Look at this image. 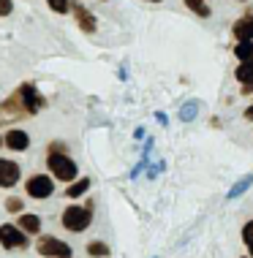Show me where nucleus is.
Masks as SVG:
<instances>
[{"label":"nucleus","mask_w":253,"mask_h":258,"mask_svg":"<svg viewBox=\"0 0 253 258\" xmlns=\"http://www.w3.org/2000/svg\"><path fill=\"white\" fill-rule=\"evenodd\" d=\"M46 166H49V171H52V177H58L60 182H68V185H71L74 179H79V177H76V174H79V169H76V163L66 155V152L49 150Z\"/></svg>","instance_id":"obj_1"},{"label":"nucleus","mask_w":253,"mask_h":258,"mask_svg":"<svg viewBox=\"0 0 253 258\" xmlns=\"http://www.w3.org/2000/svg\"><path fill=\"white\" fill-rule=\"evenodd\" d=\"M93 223V201H87L84 207H66V212H63V226L68 228V231H74V234H79L84 231V228Z\"/></svg>","instance_id":"obj_2"},{"label":"nucleus","mask_w":253,"mask_h":258,"mask_svg":"<svg viewBox=\"0 0 253 258\" xmlns=\"http://www.w3.org/2000/svg\"><path fill=\"white\" fill-rule=\"evenodd\" d=\"M0 245L6 250H25L27 247V234L22 228H17L14 223H6V226H0Z\"/></svg>","instance_id":"obj_3"},{"label":"nucleus","mask_w":253,"mask_h":258,"mask_svg":"<svg viewBox=\"0 0 253 258\" xmlns=\"http://www.w3.org/2000/svg\"><path fill=\"white\" fill-rule=\"evenodd\" d=\"M38 253L46 258H71V247L66 242H60L58 236H41L38 239Z\"/></svg>","instance_id":"obj_4"},{"label":"nucleus","mask_w":253,"mask_h":258,"mask_svg":"<svg viewBox=\"0 0 253 258\" xmlns=\"http://www.w3.org/2000/svg\"><path fill=\"white\" fill-rule=\"evenodd\" d=\"M27 196L30 199H49L55 193V182H52V177H46V174H36V177H30L27 179Z\"/></svg>","instance_id":"obj_5"},{"label":"nucleus","mask_w":253,"mask_h":258,"mask_svg":"<svg viewBox=\"0 0 253 258\" xmlns=\"http://www.w3.org/2000/svg\"><path fill=\"white\" fill-rule=\"evenodd\" d=\"M17 93H19V98H22V103H25L27 114H36V111H41V109L46 106V101L41 98V93H38V90L30 85V82H25V85L19 87Z\"/></svg>","instance_id":"obj_6"},{"label":"nucleus","mask_w":253,"mask_h":258,"mask_svg":"<svg viewBox=\"0 0 253 258\" xmlns=\"http://www.w3.org/2000/svg\"><path fill=\"white\" fill-rule=\"evenodd\" d=\"M71 11H74V19H76V25L82 27L84 33H95V17H93V11H87V6H82L79 0H71Z\"/></svg>","instance_id":"obj_7"},{"label":"nucleus","mask_w":253,"mask_h":258,"mask_svg":"<svg viewBox=\"0 0 253 258\" xmlns=\"http://www.w3.org/2000/svg\"><path fill=\"white\" fill-rule=\"evenodd\" d=\"M234 79L240 82V87H242L240 93L242 95H253V57L240 62V66L234 68Z\"/></svg>","instance_id":"obj_8"},{"label":"nucleus","mask_w":253,"mask_h":258,"mask_svg":"<svg viewBox=\"0 0 253 258\" xmlns=\"http://www.w3.org/2000/svg\"><path fill=\"white\" fill-rule=\"evenodd\" d=\"M231 36L237 41H253V14H242L234 25H231Z\"/></svg>","instance_id":"obj_9"},{"label":"nucleus","mask_w":253,"mask_h":258,"mask_svg":"<svg viewBox=\"0 0 253 258\" xmlns=\"http://www.w3.org/2000/svg\"><path fill=\"white\" fill-rule=\"evenodd\" d=\"M19 182V166L14 160L0 158V187H11Z\"/></svg>","instance_id":"obj_10"},{"label":"nucleus","mask_w":253,"mask_h":258,"mask_svg":"<svg viewBox=\"0 0 253 258\" xmlns=\"http://www.w3.org/2000/svg\"><path fill=\"white\" fill-rule=\"evenodd\" d=\"M6 147L14 150V152H25L27 147H30V136H27L25 131H19V128H11L9 134H6Z\"/></svg>","instance_id":"obj_11"},{"label":"nucleus","mask_w":253,"mask_h":258,"mask_svg":"<svg viewBox=\"0 0 253 258\" xmlns=\"http://www.w3.org/2000/svg\"><path fill=\"white\" fill-rule=\"evenodd\" d=\"M19 228H22L25 234H38L41 231V218L38 215H30V212H25V215H19Z\"/></svg>","instance_id":"obj_12"},{"label":"nucleus","mask_w":253,"mask_h":258,"mask_svg":"<svg viewBox=\"0 0 253 258\" xmlns=\"http://www.w3.org/2000/svg\"><path fill=\"white\" fill-rule=\"evenodd\" d=\"M87 190H90V179H87V177H79V179H74V182L68 185L66 199H79V196H84Z\"/></svg>","instance_id":"obj_13"},{"label":"nucleus","mask_w":253,"mask_h":258,"mask_svg":"<svg viewBox=\"0 0 253 258\" xmlns=\"http://www.w3.org/2000/svg\"><path fill=\"white\" fill-rule=\"evenodd\" d=\"M182 3H185L188 9H191L196 17H201V19H207L210 14H213V11H210V6H207V0H182Z\"/></svg>","instance_id":"obj_14"},{"label":"nucleus","mask_w":253,"mask_h":258,"mask_svg":"<svg viewBox=\"0 0 253 258\" xmlns=\"http://www.w3.org/2000/svg\"><path fill=\"white\" fill-rule=\"evenodd\" d=\"M234 57L245 62V60H250L253 57V41H237V46H234Z\"/></svg>","instance_id":"obj_15"},{"label":"nucleus","mask_w":253,"mask_h":258,"mask_svg":"<svg viewBox=\"0 0 253 258\" xmlns=\"http://www.w3.org/2000/svg\"><path fill=\"white\" fill-rule=\"evenodd\" d=\"M87 255H93V258H107V255H109V245H104V242H90V245H87Z\"/></svg>","instance_id":"obj_16"},{"label":"nucleus","mask_w":253,"mask_h":258,"mask_svg":"<svg viewBox=\"0 0 253 258\" xmlns=\"http://www.w3.org/2000/svg\"><path fill=\"white\" fill-rule=\"evenodd\" d=\"M242 242H245V247H248V253L253 258V220H248L242 226Z\"/></svg>","instance_id":"obj_17"},{"label":"nucleus","mask_w":253,"mask_h":258,"mask_svg":"<svg viewBox=\"0 0 253 258\" xmlns=\"http://www.w3.org/2000/svg\"><path fill=\"white\" fill-rule=\"evenodd\" d=\"M49 3V9H52L55 14H66V11H71V0H46Z\"/></svg>","instance_id":"obj_18"},{"label":"nucleus","mask_w":253,"mask_h":258,"mask_svg":"<svg viewBox=\"0 0 253 258\" xmlns=\"http://www.w3.org/2000/svg\"><path fill=\"white\" fill-rule=\"evenodd\" d=\"M6 209L14 212V215H19V212H22V199H9V201H6Z\"/></svg>","instance_id":"obj_19"},{"label":"nucleus","mask_w":253,"mask_h":258,"mask_svg":"<svg viewBox=\"0 0 253 258\" xmlns=\"http://www.w3.org/2000/svg\"><path fill=\"white\" fill-rule=\"evenodd\" d=\"M11 11H14V3H11V0H0V17H9Z\"/></svg>","instance_id":"obj_20"},{"label":"nucleus","mask_w":253,"mask_h":258,"mask_svg":"<svg viewBox=\"0 0 253 258\" xmlns=\"http://www.w3.org/2000/svg\"><path fill=\"white\" fill-rule=\"evenodd\" d=\"M193 109H196V103H188V106L182 109V120H193Z\"/></svg>","instance_id":"obj_21"},{"label":"nucleus","mask_w":253,"mask_h":258,"mask_svg":"<svg viewBox=\"0 0 253 258\" xmlns=\"http://www.w3.org/2000/svg\"><path fill=\"white\" fill-rule=\"evenodd\" d=\"M242 114H245V120H250V122H253V103H250V106L242 111Z\"/></svg>","instance_id":"obj_22"},{"label":"nucleus","mask_w":253,"mask_h":258,"mask_svg":"<svg viewBox=\"0 0 253 258\" xmlns=\"http://www.w3.org/2000/svg\"><path fill=\"white\" fill-rule=\"evenodd\" d=\"M147 3H164V0H147Z\"/></svg>","instance_id":"obj_23"},{"label":"nucleus","mask_w":253,"mask_h":258,"mask_svg":"<svg viewBox=\"0 0 253 258\" xmlns=\"http://www.w3.org/2000/svg\"><path fill=\"white\" fill-rule=\"evenodd\" d=\"M3 144H6V139H0V147H3Z\"/></svg>","instance_id":"obj_24"},{"label":"nucleus","mask_w":253,"mask_h":258,"mask_svg":"<svg viewBox=\"0 0 253 258\" xmlns=\"http://www.w3.org/2000/svg\"><path fill=\"white\" fill-rule=\"evenodd\" d=\"M240 3H245V0H240Z\"/></svg>","instance_id":"obj_25"}]
</instances>
